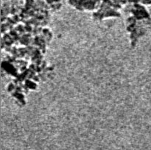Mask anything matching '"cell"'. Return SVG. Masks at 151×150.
I'll use <instances>...</instances> for the list:
<instances>
[{
	"instance_id": "7a4b0ae2",
	"label": "cell",
	"mask_w": 151,
	"mask_h": 150,
	"mask_svg": "<svg viewBox=\"0 0 151 150\" xmlns=\"http://www.w3.org/2000/svg\"><path fill=\"white\" fill-rule=\"evenodd\" d=\"M140 2L144 4H151V0H140Z\"/></svg>"
},
{
	"instance_id": "6da1fadb",
	"label": "cell",
	"mask_w": 151,
	"mask_h": 150,
	"mask_svg": "<svg viewBox=\"0 0 151 150\" xmlns=\"http://www.w3.org/2000/svg\"><path fill=\"white\" fill-rule=\"evenodd\" d=\"M68 4L79 11H94L98 10L101 0H68Z\"/></svg>"
}]
</instances>
